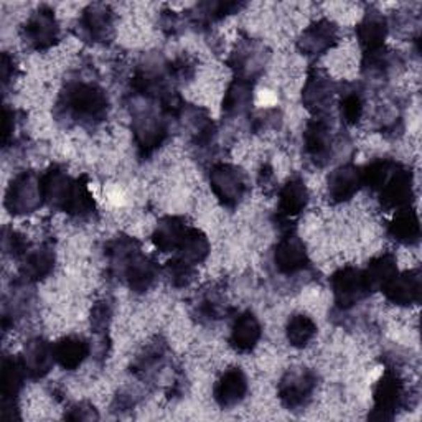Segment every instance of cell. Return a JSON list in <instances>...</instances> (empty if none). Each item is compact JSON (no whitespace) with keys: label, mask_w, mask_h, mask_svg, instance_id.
<instances>
[{"label":"cell","mask_w":422,"mask_h":422,"mask_svg":"<svg viewBox=\"0 0 422 422\" xmlns=\"http://www.w3.org/2000/svg\"><path fill=\"white\" fill-rule=\"evenodd\" d=\"M242 391H244V380L240 373H231L223 380L218 398L223 404H233L241 398Z\"/></svg>","instance_id":"6da1fadb"}]
</instances>
